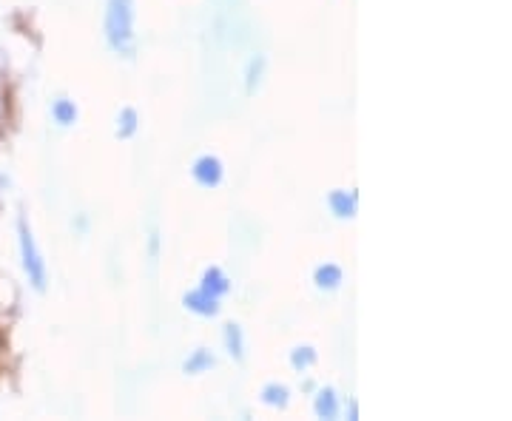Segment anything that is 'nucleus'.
<instances>
[{
    "label": "nucleus",
    "mask_w": 512,
    "mask_h": 421,
    "mask_svg": "<svg viewBox=\"0 0 512 421\" xmlns=\"http://www.w3.org/2000/svg\"><path fill=\"white\" fill-rule=\"evenodd\" d=\"M106 40L123 57H134V0H106Z\"/></svg>",
    "instance_id": "1"
},
{
    "label": "nucleus",
    "mask_w": 512,
    "mask_h": 421,
    "mask_svg": "<svg viewBox=\"0 0 512 421\" xmlns=\"http://www.w3.org/2000/svg\"><path fill=\"white\" fill-rule=\"evenodd\" d=\"M18 245L23 274L29 276V282H32V288H35L37 293H43L46 291V282H49V271H46V259H43L40 248H37L35 234H32L26 217H20L18 220Z\"/></svg>",
    "instance_id": "2"
},
{
    "label": "nucleus",
    "mask_w": 512,
    "mask_h": 421,
    "mask_svg": "<svg viewBox=\"0 0 512 421\" xmlns=\"http://www.w3.org/2000/svg\"><path fill=\"white\" fill-rule=\"evenodd\" d=\"M191 174H194V180H197L202 188H217V185L222 183V177H225V168H222L220 157L202 154L200 160L194 163V168H191Z\"/></svg>",
    "instance_id": "3"
},
{
    "label": "nucleus",
    "mask_w": 512,
    "mask_h": 421,
    "mask_svg": "<svg viewBox=\"0 0 512 421\" xmlns=\"http://www.w3.org/2000/svg\"><path fill=\"white\" fill-rule=\"evenodd\" d=\"M183 305L191 313H197V316H205V319H214V316H220V299L217 296H211L208 291H197L185 293L183 296Z\"/></svg>",
    "instance_id": "4"
},
{
    "label": "nucleus",
    "mask_w": 512,
    "mask_h": 421,
    "mask_svg": "<svg viewBox=\"0 0 512 421\" xmlns=\"http://www.w3.org/2000/svg\"><path fill=\"white\" fill-rule=\"evenodd\" d=\"M328 205L339 220H353L356 217V194H350V191H330Z\"/></svg>",
    "instance_id": "5"
},
{
    "label": "nucleus",
    "mask_w": 512,
    "mask_h": 421,
    "mask_svg": "<svg viewBox=\"0 0 512 421\" xmlns=\"http://www.w3.org/2000/svg\"><path fill=\"white\" fill-rule=\"evenodd\" d=\"M342 268L339 265H333V262H325V265H319L316 271H313V282H316V288L319 291H336L339 285H342Z\"/></svg>",
    "instance_id": "6"
},
{
    "label": "nucleus",
    "mask_w": 512,
    "mask_h": 421,
    "mask_svg": "<svg viewBox=\"0 0 512 421\" xmlns=\"http://www.w3.org/2000/svg\"><path fill=\"white\" fill-rule=\"evenodd\" d=\"M202 291H208L211 296H217V299H222L225 293L231 291V279L228 276L222 274V268H208L205 274H202V285H200Z\"/></svg>",
    "instance_id": "7"
},
{
    "label": "nucleus",
    "mask_w": 512,
    "mask_h": 421,
    "mask_svg": "<svg viewBox=\"0 0 512 421\" xmlns=\"http://www.w3.org/2000/svg\"><path fill=\"white\" fill-rule=\"evenodd\" d=\"M222 339H225V350L231 353L234 362H242L245 359V336H242V328L237 322H228L222 328Z\"/></svg>",
    "instance_id": "8"
},
{
    "label": "nucleus",
    "mask_w": 512,
    "mask_h": 421,
    "mask_svg": "<svg viewBox=\"0 0 512 421\" xmlns=\"http://www.w3.org/2000/svg\"><path fill=\"white\" fill-rule=\"evenodd\" d=\"M217 365V359H214V353L205 348H197L188 359L183 362V370L188 376H200V373H208L211 367Z\"/></svg>",
    "instance_id": "9"
},
{
    "label": "nucleus",
    "mask_w": 512,
    "mask_h": 421,
    "mask_svg": "<svg viewBox=\"0 0 512 421\" xmlns=\"http://www.w3.org/2000/svg\"><path fill=\"white\" fill-rule=\"evenodd\" d=\"M313 410L319 419H336L339 416V399H336V390L333 387H322L316 402H313Z\"/></svg>",
    "instance_id": "10"
},
{
    "label": "nucleus",
    "mask_w": 512,
    "mask_h": 421,
    "mask_svg": "<svg viewBox=\"0 0 512 421\" xmlns=\"http://www.w3.org/2000/svg\"><path fill=\"white\" fill-rule=\"evenodd\" d=\"M262 402L271 404V407H279V410H285L288 402H291V390L285 385H279V382H271V385L262 387Z\"/></svg>",
    "instance_id": "11"
},
{
    "label": "nucleus",
    "mask_w": 512,
    "mask_h": 421,
    "mask_svg": "<svg viewBox=\"0 0 512 421\" xmlns=\"http://www.w3.org/2000/svg\"><path fill=\"white\" fill-rule=\"evenodd\" d=\"M52 117H55L57 126H74L77 123V106H74L72 100L60 97V100L52 103Z\"/></svg>",
    "instance_id": "12"
},
{
    "label": "nucleus",
    "mask_w": 512,
    "mask_h": 421,
    "mask_svg": "<svg viewBox=\"0 0 512 421\" xmlns=\"http://www.w3.org/2000/svg\"><path fill=\"white\" fill-rule=\"evenodd\" d=\"M316 359H319V356H316V350H313L311 345H299V348L291 350V367L293 370H299V373L316 365Z\"/></svg>",
    "instance_id": "13"
},
{
    "label": "nucleus",
    "mask_w": 512,
    "mask_h": 421,
    "mask_svg": "<svg viewBox=\"0 0 512 421\" xmlns=\"http://www.w3.org/2000/svg\"><path fill=\"white\" fill-rule=\"evenodd\" d=\"M117 137L120 140H128V137H134L137 134V126H140V117H137V111L134 109H123L120 111V117H117Z\"/></svg>",
    "instance_id": "14"
},
{
    "label": "nucleus",
    "mask_w": 512,
    "mask_h": 421,
    "mask_svg": "<svg viewBox=\"0 0 512 421\" xmlns=\"http://www.w3.org/2000/svg\"><path fill=\"white\" fill-rule=\"evenodd\" d=\"M262 74H265V57L259 55L248 63V74H245V89H248V94H254L256 89H259Z\"/></svg>",
    "instance_id": "15"
}]
</instances>
